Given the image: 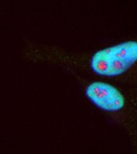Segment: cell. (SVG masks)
<instances>
[{
  "label": "cell",
  "mask_w": 137,
  "mask_h": 154,
  "mask_svg": "<svg viewBox=\"0 0 137 154\" xmlns=\"http://www.w3.org/2000/svg\"><path fill=\"white\" fill-rule=\"evenodd\" d=\"M137 62V42L128 41L103 49L92 57L91 65L97 74L114 77L122 74Z\"/></svg>",
  "instance_id": "1"
},
{
  "label": "cell",
  "mask_w": 137,
  "mask_h": 154,
  "mask_svg": "<svg viewBox=\"0 0 137 154\" xmlns=\"http://www.w3.org/2000/svg\"><path fill=\"white\" fill-rule=\"evenodd\" d=\"M86 95L96 106L105 111L116 112L124 106L122 94L115 87L107 83L91 84L86 88Z\"/></svg>",
  "instance_id": "2"
}]
</instances>
